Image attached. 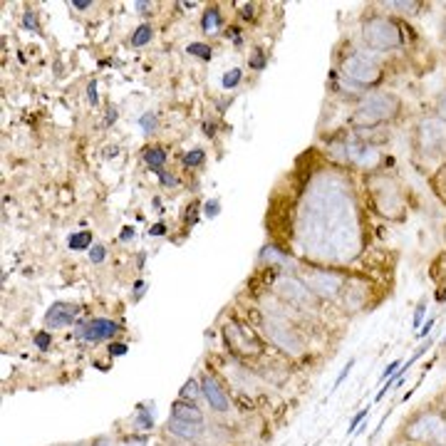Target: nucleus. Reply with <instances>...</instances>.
Returning a JSON list of instances; mask_svg holds the SVG:
<instances>
[{
    "label": "nucleus",
    "mask_w": 446,
    "mask_h": 446,
    "mask_svg": "<svg viewBox=\"0 0 446 446\" xmlns=\"http://www.w3.org/2000/svg\"><path fill=\"white\" fill-rule=\"evenodd\" d=\"M352 367H355V360H350V362H347V364H345V367H342V372H340V374H337V379H334V385H332V392H334V390H337V387H340V385H342V382H345V379H347V374H350V372H352Z\"/></svg>",
    "instance_id": "obj_30"
},
{
    "label": "nucleus",
    "mask_w": 446,
    "mask_h": 446,
    "mask_svg": "<svg viewBox=\"0 0 446 446\" xmlns=\"http://www.w3.org/2000/svg\"><path fill=\"white\" fill-rule=\"evenodd\" d=\"M367 414H369V407L362 409L360 414H355V417H352V422H350V426H347V431H350V434H355V431L360 429V424H362L364 419H367Z\"/></svg>",
    "instance_id": "obj_28"
},
{
    "label": "nucleus",
    "mask_w": 446,
    "mask_h": 446,
    "mask_svg": "<svg viewBox=\"0 0 446 446\" xmlns=\"http://www.w3.org/2000/svg\"><path fill=\"white\" fill-rule=\"evenodd\" d=\"M251 65L256 67V70H263V67H266V55H263V52H256L253 60H251Z\"/></svg>",
    "instance_id": "obj_36"
},
{
    "label": "nucleus",
    "mask_w": 446,
    "mask_h": 446,
    "mask_svg": "<svg viewBox=\"0 0 446 446\" xmlns=\"http://www.w3.org/2000/svg\"><path fill=\"white\" fill-rule=\"evenodd\" d=\"M171 417L181 419V422H191V424L203 422V414H201V409L196 407L194 401H186V399L174 401V404H171Z\"/></svg>",
    "instance_id": "obj_14"
},
{
    "label": "nucleus",
    "mask_w": 446,
    "mask_h": 446,
    "mask_svg": "<svg viewBox=\"0 0 446 446\" xmlns=\"http://www.w3.org/2000/svg\"><path fill=\"white\" fill-rule=\"evenodd\" d=\"M117 332H119L117 325L112 323V320H105V318L89 320V323H84L82 328H79V337H82V340H89V342L109 340V337H114Z\"/></svg>",
    "instance_id": "obj_12"
},
{
    "label": "nucleus",
    "mask_w": 446,
    "mask_h": 446,
    "mask_svg": "<svg viewBox=\"0 0 446 446\" xmlns=\"http://www.w3.org/2000/svg\"><path fill=\"white\" fill-rule=\"evenodd\" d=\"M226 342H229L231 350L240 357H253V355L261 352V342L256 340V334L238 323L226 325Z\"/></svg>",
    "instance_id": "obj_7"
},
{
    "label": "nucleus",
    "mask_w": 446,
    "mask_h": 446,
    "mask_svg": "<svg viewBox=\"0 0 446 446\" xmlns=\"http://www.w3.org/2000/svg\"><path fill=\"white\" fill-rule=\"evenodd\" d=\"M144 162L149 169H154V171H162V167L167 164V151L162 149V146H151V149L144 151Z\"/></svg>",
    "instance_id": "obj_17"
},
{
    "label": "nucleus",
    "mask_w": 446,
    "mask_h": 446,
    "mask_svg": "<svg viewBox=\"0 0 446 446\" xmlns=\"http://www.w3.org/2000/svg\"><path fill=\"white\" fill-rule=\"evenodd\" d=\"M87 95H89V102H92V105H97V82H89Z\"/></svg>",
    "instance_id": "obj_39"
},
{
    "label": "nucleus",
    "mask_w": 446,
    "mask_h": 446,
    "mask_svg": "<svg viewBox=\"0 0 446 446\" xmlns=\"http://www.w3.org/2000/svg\"><path fill=\"white\" fill-rule=\"evenodd\" d=\"M137 426H139V429H151V426H154V417L146 412L144 404H139V409H137Z\"/></svg>",
    "instance_id": "obj_23"
},
{
    "label": "nucleus",
    "mask_w": 446,
    "mask_h": 446,
    "mask_svg": "<svg viewBox=\"0 0 446 446\" xmlns=\"http://www.w3.org/2000/svg\"><path fill=\"white\" fill-rule=\"evenodd\" d=\"M199 382H196V379H189V382H186L184 387H181V392H178V397H181V399H186V401H196V397H199ZM201 394H203V392H201Z\"/></svg>",
    "instance_id": "obj_21"
},
{
    "label": "nucleus",
    "mask_w": 446,
    "mask_h": 446,
    "mask_svg": "<svg viewBox=\"0 0 446 446\" xmlns=\"http://www.w3.org/2000/svg\"><path fill=\"white\" fill-rule=\"evenodd\" d=\"M298 245L318 263H350L362 248L360 213L350 189L334 176L310 184L298 208Z\"/></svg>",
    "instance_id": "obj_1"
},
{
    "label": "nucleus",
    "mask_w": 446,
    "mask_h": 446,
    "mask_svg": "<svg viewBox=\"0 0 446 446\" xmlns=\"http://www.w3.org/2000/svg\"><path fill=\"white\" fill-rule=\"evenodd\" d=\"M342 75L357 84H377L379 79H382V70H379L372 60H367L362 52H355V55L345 57V62H342Z\"/></svg>",
    "instance_id": "obj_6"
},
{
    "label": "nucleus",
    "mask_w": 446,
    "mask_h": 446,
    "mask_svg": "<svg viewBox=\"0 0 446 446\" xmlns=\"http://www.w3.org/2000/svg\"><path fill=\"white\" fill-rule=\"evenodd\" d=\"M132 236H134V231H132V229H124V231H122V240L132 238Z\"/></svg>",
    "instance_id": "obj_44"
},
{
    "label": "nucleus",
    "mask_w": 446,
    "mask_h": 446,
    "mask_svg": "<svg viewBox=\"0 0 446 446\" xmlns=\"http://www.w3.org/2000/svg\"><path fill=\"white\" fill-rule=\"evenodd\" d=\"M305 283L312 293H318L323 298H334L345 285V278L340 273H334V270H312Z\"/></svg>",
    "instance_id": "obj_8"
},
{
    "label": "nucleus",
    "mask_w": 446,
    "mask_h": 446,
    "mask_svg": "<svg viewBox=\"0 0 446 446\" xmlns=\"http://www.w3.org/2000/svg\"><path fill=\"white\" fill-rule=\"evenodd\" d=\"M109 355H114V357L127 355V345H124V342H112V345H109Z\"/></svg>",
    "instance_id": "obj_34"
},
{
    "label": "nucleus",
    "mask_w": 446,
    "mask_h": 446,
    "mask_svg": "<svg viewBox=\"0 0 446 446\" xmlns=\"http://www.w3.org/2000/svg\"><path fill=\"white\" fill-rule=\"evenodd\" d=\"M171 434L181 436V439H196L201 431V424H191V422H181V419H169V426H167Z\"/></svg>",
    "instance_id": "obj_15"
},
{
    "label": "nucleus",
    "mask_w": 446,
    "mask_h": 446,
    "mask_svg": "<svg viewBox=\"0 0 446 446\" xmlns=\"http://www.w3.org/2000/svg\"><path fill=\"white\" fill-rule=\"evenodd\" d=\"M221 25H223L221 10H218L216 6H211L206 13H203V17H201V30H203L206 35H213V33L221 30Z\"/></svg>",
    "instance_id": "obj_16"
},
{
    "label": "nucleus",
    "mask_w": 446,
    "mask_h": 446,
    "mask_svg": "<svg viewBox=\"0 0 446 446\" xmlns=\"http://www.w3.org/2000/svg\"><path fill=\"white\" fill-rule=\"evenodd\" d=\"M206 216L208 218L218 216V201H208V203H206Z\"/></svg>",
    "instance_id": "obj_37"
},
{
    "label": "nucleus",
    "mask_w": 446,
    "mask_h": 446,
    "mask_svg": "<svg viewBox=\"0 0 446 446\" xmlns=\"http://www.w3.org/2000/svg\"><path fill=\"white\" fill-rule=\"evenodd\" d=\"M240 77H243V72H240V70H231V72L223 75V87H226V89H233L236 84L240 82Z\"/></svg>",
    "instance_id": "obj_26"
},
{
    "label": "nucleus",
    "mask_w": 446,
    "mask_h": 446,
    "mask_svg": "<svg viewBox=\"0 0 446 446\" xmlns=\"http://www.w3.org/2000/svg\"><path fill=\"white\" fill-rule=\"evenodd\" d=\"M105 256H107L105 245H92V248H89V261L92 263H102L105 261Z\"/></svg>",
    "instance_id": "obj_29"
},
{
    "label": "nucleus",
    "mask_w": 446,
    "mask_h": 446,
    "mask_svg": "<svg viewBox=\"0 0 446 446\" xmlns=\"http://www.w3.org/2000/svg\"><path fill=\"white\" fill-rule=\"evenodd\" d=\"M22 25L28 30H33V33H40V25H38V15H35L33 10H28L25 15H22Z\"/></svg>",
    "instance_id": "obj_27"
},
{
    "label": "nucleus",
    "mask_w": 446,
    "mask_h": 446,
    "mask_svg": "<svg viewBox=\"0 0 446 446\" xmlns=\"http://www.w3.org/2000/svg\"><path fill=\"white\" fill-rule=\"evenodd\" d=\"M164 229H167V226H164V223H156V226H154V229L149 231V233H151V236H164Z\"/></svg>",
    "instance_id": "obj_41"
},
{
    "label": "nucleus",
    "mask_w": 446,
    "mask_h": 446,
    "mask_svg": "<svg viewBox=\"0 0 446 446\" xmlns=\"http://www.w3.org/2000/svg\"><path fill=\"white\" fill-rule=\"evenodd\" d=\"M70 8H75V10H87V8H92V0H72Z\"/></svg>",
    "instance_id": "obj_35"
},
{
    "label": "nucleus",
    "mask_w": 446,
    "mask_h": 446,
    "mask_svg": "<svg viewBox=\"0 0 446 446\" xmlns=\"http://www.w3.org/2000/svg\"><path fill=\"white\" fill-rule=\"evenodd\" d=\"M186 52L189 55H194V57H201V60H211V47L208 45H203V43H191L189 47H186Z\"/></svg>",
    "instance_id": "obj_22"
},
{
    "label": "nucleus",
    "mask_w": 446,
    "mask_h": 446,
    "mask_svg": "<svg viewBox=\"0 0 446 446\" xmlns=\"http://www.w3.org/2000/svg\"><path fill=\"white\" fill-rule=\"evenodd\" d=\"M159 446H167V444H159Z\"/></svg>",
    "instance_id": "obj_47"
},
{
    "label": "nucleus",
    "mask_w": 446,
    "mask_h": 446,
    "mask_svg": "<svg viewBox=\"0 0 446 446\" xmlns=\"http://www.w3.org/2000/svg\"><path fill=\"white\" fill-rule=\"evenodd\" d=\"M441 117L446 119V97H444V102H441Z\"/></svg>",
    "instance_id": "obj_46"
},
{
    "label": "nucleus",
    "mask_w": 446,
    "mask_h": 446,
    "mask_svg": "<svg viewBox=\"0 0 446 446\" xmlns=\"http://www.w3.org/2000/svg\"><path fill=\"white\" fill-rule=\"evenodd\" d=\"M92 446H114V444H112L109 439H97V441H95V444H92Z\"/></svg>",
    "instance_id": "obj_43"
},
{
    "label": "nucleus",
    "mask_w": 446,
    "mask_h": 446,
    "mask_svg": "<svg viewBox=\"0 0 446 446\" xmlns=\"http://www.w3.org/2000/svg\"><path fill=\"white\" fill-rule=\"evenodd\" d=\"M137 8H139V13H151V3H137Z\"/></svg>",
    "instance_id": "obj_42"
},
{
    "label": "nucleus",
    "mask_w": 446,
    "mask_h": 446,
    "mask_svg": "<svg viewBox=\"0 0 446 446\" xmlns=\"http://www.w3.org/2000/svg\"><path fill=\"white\" fill-rule=\"evenodd\" d=\"M275 290H278L288 302H293V305H307L312 298V290L307 288V283L295 278V275H280V278L275 280Z\"/></svg>",
    "instance_id": "obj_9"
},
{
    "label": "nucleus",
    "mask_w": 446,
    "mask_h": 446,
    "mask_svg": "<svg viewBox=\"0 0 446 446\" xmlns=\"http://www.w3.org/2000/svg\"><path fill=\"white\" fill-rule=\"evenodd\" d=\"M201 392L206 397L208 407H213L216 412H229V407H231L229 394H226V390H223L221 382H218L216 377L203 374V377H201Z\"/></svg>",
    "instance_id": "obj_10"
},
{
    "label": "nucleus",
    "mask_w": 446,
    "mask_h": 446,
    "mask_svg": "<svg viewBox=\"0 0 446 446\" xmlns=\"http://www.w3.org/2000/svg\"><path fill=\"white\" fill-rule=\"evenodd\" d=\"M431 328H434V318H429V320H426V325H424V328L419 330V337H426V334L431 332Z\"/></svg>",
    "instance_id": "obj_40"
},
{
    "label": "nucleus",
    "mask_w": 446,
    "mask_h": 446,
    "mask_svg": "<svg viewBox=\"0 0 446 446\" xmlns=\"http://www.w3.org/2000/svg\"><path fill=\"white\" fill-rule=\"evenodd\" d=\"M261 258L263 261H268V263H280V266H295V263H293V258L290 256H285V253H280L278 248H273V245H266V248H263V253H261Z\"/></svg>",
    "instance_id": "obj_19"
},
{
    "label": "nucleus",
    "mask_w": 446,
    "mask_h": 446,
    "mask_svg": "<svg viewBox=\"0 0 446 446\" xmlns=\"http://www.w3.org/2000/svg\"><path fill=\"white\" fill-rule=\"evenodd\" d=\"M407 439L422 441V444L446 446V417L439 412H426L414 419L407 429Z\"/></svg>",
    "instance_id": "obj_4"
},
{
    "label": "nucleus",
    "mask_w": 446,
    "mask_h": 446,
    "mask_svg": "<svg viewBox=\"0 0 446 446\" xmlns=\"http://www.w3.org/2000/svg\"><path fill=\"white\" fill-rule=\"evenodd\" d=\"M399 367H401V362H399V360H394V362H390V364H387V367H385V372H382V382H385V379L387 377H394V374L397 372H399Z\"/></svg>",
    "instance_id": "obj_32"
},
{
    "label": "nucleus",
    "mask_w": 446,
    "mask_h": 446,
    "mask_svg": "<svg viewBox=\"0 0 446 446\" xmlns=\"http://www.w3.org/2000/svg\"><path fill=\"white\" fill-rule=\"evenodd\" d=\"M419 146L426 154H444L446 151V119L444 117H426L417 129Z\"/></svg>",
    "instance_id": "obj_5"
},
{
    "label": "nucleus",
    "mask_w": 446,
    "mask_h": 446,
    "mask_svg": "<svg viewBox=\"0 0 446 446\" xmlns=\"http://www.w3.org/2000/svg\"><path fill=\"white\" fill-rule=\"evenodd\" d=\"M77 315V307L67 305V302H55L50 310L45 312V325L47 328H67Z\"/></svg>",
    "instance_id": "obj_13"
},
{
    "label": "nucleus",
    "mask_w": 446,
    "mask_h": 446,
    "mask_svg": "<svg viewBox=\"0 0 446 446\" xmlns=\"http://www.w3.org/2000/svg\"><path fill=\"white\" fill-rule=\"evenodd\" d=\"M399 109V100L394 95H387V92H377V95L367 97V100L360 105V109L355 112V124L360 127H374L379 122H387L392 119Z\"/></svg>",
    "instance_id": "obj_2"
},
{
    "label": "nucleus",
    "mask_w": 446,
    "mask_h": 446,
    "mask_svg": "<svg viewBox=\"0 0 446 446\" xmlns=\"http://www.w3.org/2000/svg\"><path fill=\"white\" fill-rule=\"evenodd\" d=\"M266 332L270 334V340L275 342V345L280 347V350L290 352V355H298V352L302 350V342L300 337H298L293 330H288L285 325H278V323H266Z\"/></svg>",
    "instance_id": "obj_11"
},
{
    "label": "nucleus",
    "mask_w": 446,
    "mask_h": 446,
    "mask_svg": "<svg viewBox=\"0 0 446 446\" xmlns=\"http://www.w3.org/2000/svg\"><path fill=\"white\" fill-rule=\"evenodd\" d=\"M203 159H206V151L194 149V151H189V154L184 156V164L191 169V167H199V164H203Z\"/></svg>",
    "instance_id": "obj_25"
},
{
    "label": "nucleus",
    "mask_w": 446,
    "mask_h": 446,
    "mask_svg": "<svg viewBox=\"0 0 446 446\" xmlns=\"http://www.w3.org/2000/svg\"><path fill=\"white\" fill-rule=\"evenodd\" d=\"M424 312H426V302H422V305L417 307V315H414V328H419V325H422Z\"/></svg>",
    "instance_id": "obj_38"
},
{
    "label": "nucleus",
    "mask_w": 446,
    "mask_h": 446,
    "mask_svg": "<svg viewBox=\"0 0 446 446\" xmlns=\"http://www.w3.org/2000/svg\"><path fill=\"white\" fill-rule=\"evenodd\" d=\"M92 245V233L89 231H79V233H72L67 238V248L70 251H87Z\"/></svg>",
    "instance_id": "obj_18"
},
{
    "label": "nucleus",
    "mask_w": 446,
    "mask_h": 446,
    "mask_svg": "<svg viewBox=\"0 0 446 446\" xmlns=\"http://www.w3.org/2000/svg\"><path fill=\"white\" fill-rule=\"evenodd\" d=\"M151 25H139V28L134 30V35H132V45L134 47H141V45H146L151 40Z\"/></svg>",
    "instance_id": "obj_20"
},
{
    "label": "nucleus",
    "mask_w": 446,
    "mask_h": 446,
    "mask_svg": "<svg viewBox=\"0 0 446 446\" xmlns=\"http://www.w3.org/2000/svg\"><path fill=\"white\" fill-rule=\"evenodd\" d=\"M387 8H394V10H399V13H409V15H414V13L422 8V3H404V0H394V3H387Z\"/></svg>",
    "instance_id": "obj_24"
},
{
    "label": "nucleus",
    "mask_w": 446,
    "mask_h": 446,
    "mask_svg": "<svg viewBox=\"0 0 446 446\" xmlns=\"http://www.w3.org/2000/svg\"><path fill=\"white\" fill-rule=\"evenodd\" d=\"M139 124H141V129L149 134V132H154V129H156V117H154V114H141Z\"/></svg>",
    "instance_id": "obj_31"
},
{
    "label": "nucleus",
    "mask_w": 446,
    "mask_h": 446,
    "mask_svg": "<svg viewBox=\"0 0 446 446\" xmlns=\"http://www.w3.org/2000/svg\"><path fill=\"white\" fill-rule=\"evenodd\" d=\"M243 15H245V17H253V6H245Z\"/></svg>",
    "instance_id": "obj_45"
},
{
    "label": "nucleus",
    "mask_w": 446,
    "mask_h": 446,
    "mask_svg": "<svg viewBox=\"0 0 446 446\" xmlns=\"http://www.w3.org/2000/svg\"><path fill=\"white\" fill-rule=\"evenodd\" d=\"M35 345H38L40 350H47V347H50V334H47V332L35 334Z\"/></svg>",
    "instance_id": "obj_33"
},
{
    "label": "nucleus",
    "mask_w": 446,
    "mask_h": 446,
    "mask_svg": "<svg viewBox=\"0 0 446 446\" xmlns=\"http://www.w3.org/2000/svg\"><path fill=\"white\" fill-rule=\"evenodd\" d=\"M362 38H364V43L372 47V50H379V52L394 50V47H399V45H401L399 28H397L392 20H387V17H379V15L369 17V20L364 22Z\"/></svg>",
    "instance_id": "obj_3"
}]
</instances>
